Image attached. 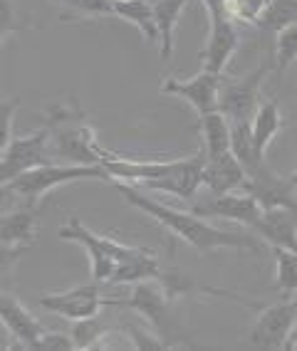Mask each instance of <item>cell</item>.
<instances>
[{"label":"cell","instance_id":"cell-1","mask_svg":"<svg viewBox=\"0 0 297 351\" xmlns=\"http://www.w3.org/2000/svg\"><path fill=\"white\" fill-rule=\"evenodd\" d=\"M114 191L124 198L132 208L146 213L152 220H156L158 226L174 235V238L184 240L198 252H213L228 247V250H248V252H260V243L255 235L248 232H230L223 228H215L206 218L196 215L193 210H176V208L166 206L161 201H154L152 195H146L141 189L132 186L124 181H112Z\"/></svg>","mask_w":297,"mask_h":351},{"label":"cell","instance_id":"cell-2","mask_svg":"<svg viewBox=\"0 0 297 351\" xmlns=\"http://www.w3.org/2000/svg\"><path fill=\"white\" fill-rule=\"evenodd\" d=\"M45 132H47V154L57 161L102 163V156L107 151L97 141L95 126L77 104L72 107L55 104L47 112Z\"/></svg>","mask_w":297,"mask_h":351},{"label":"cell","instance_id":"cell-3","mask_svg":"<svg viewBox=\"0 0 297 351\" xmlns=\"http://www.w3.org/2000/svg\"><path fill=\"white\" fill-rule=\"evenodd\" d=\"M87 178H99V181H109L107 171L102 163H50L45 161L40 166L23 171L15 176L13 181L5 183L0 191V203L5 195H18L25 201V206H38L50 191L60 189L64 183L75 181H87Z\"/></svg>","mask_w":297,"mask_h":351},{"label":"cell","instance_id":"cell-4","mask_svg":"<svg viewBox=\"0 0 297 351\" xmlns=\"http://www.w3.org/2000/svg\"><path fill=\"white\" fill-rule=\"evenodd\" d=\"M57 235L62 240L82 245L84 250H87L89 260H92V280H95V282H109L114 267H117L121 260H127L134 252V247H136V245H124L112 238H104V235H97V232L89 230L80 218L67 220V223L60 228Z\"/></svg>","mask_w":297,"mask_h":351},{"label":"cell","instance_id":"cell-5","mask_svg":"<svg viewBox=\"0 0 297 351\" xmlns=\"http://www.w3.org/2000/svg\"><path fill=\"white\" fill-rule=\"evenodd\" d=\"M297 322V300L285 297L275 304H260V314L246 337V346L260 351L290 349Z\"/></svg>","mask_w":297,"mask_h":351},{"label":"cell","instance_id":"cell-6","mask_svg":"<svg viewBox=\"0 0 297 351\" xmlns=\"http://www.w3.org/2000/svg\"><path fill=\"white\" fill-rule=\"evenodd\" d=\"M176 300L164 289V285L154 280H141V282L132 285V295L129 297H112V307H127L132 312L141 314L154 332H158L161 337L169 341L174 326H171V312H174ZM174 349H178L174 341H169Z\"/></svg>","mask_w":297,"mask_h":351},{"label":"cell","instance_id":"cell-7","mask_svg":"<svg viewBox=\"0 0 297 351\" xmlns=\"http://www.w3.org/2000/svg\"><path fill=\"white\" fill-rule=\"evenodd\" d=\"M268 67L265 62L258 64L255 69H250L248 75L238 77V80H221V87H218V112L226 114V119L233 124V121H250V117L255 114L260 104V89H263V82H265Z\"/></svg>","mask_w":297,"mask_h":351},{"label":"cell","instance_id":"cell-8","mask_svg":"<svg viewBox=\"0 0 297 351\" xmlns=\"http://www.w3.org/2000/svg\"><path fill=\"white\" fill-rule=\"evenodd\" d=\"M112 307V297H104L99 289V282L77 285L64 292H52V295H40L38 307L57 314L67 322L89 319V317H99L102 307Z\"/></svg>","mask_w":297,"mask_h":351},{"label":"cell","instance_id":"cell-9","mask_svg":"<svg viewBox=\"0 0 297 351\" xmlns=\"http://www.w3.org/2000/svg\"><path fill=\"white\" fill-rule=\"evenodd\" d=\"M209 15V38H206V47L201 52V69H209L215 75H223L226 67L233 60L238 45H241V35L238 27L226 13H206Z\"/></svg>","mask_w":297,"mask_h":351},{"label":"cell","instance_id":"cell-10","mask_svg":"<svg viewBox=\"0 0 297 351\" xmlns=\"http://www.w3.org/2000/svg\"><path fill=\"white\" fill-rule=\"evenodd\" d=\"M223 75H215L209 69H201L189 80H176V77H169V80L161 82V95H171L184 99L193 112L201 117L206 112H213L218 107V87H221Z\"/></svg>","mask_w":297,"mask_h":351},{"label":"cell","instance_id":"cell-11","mask_svg":"<svg viewBox=\"0 0 297 351\" xmlns=\"http://www.w3.org/2000/svg\"><path fill=\"white\" fill-rule=\"evenodd\" d=\"M191 210L201 218H223V220H235L241 226L253 228L255 220L260 218L263 208L255 201L253 195L246 191H230V193H211L206 201H198L191 206Z\"/></svg>","mask_w":297,"mask_h":351},{"label":"cell","instance_id":"cell-12","mask_svg":"<svg viewBox=\"0 0 297 351\" xmlns=\"http://www.w3.org/2000/svg\"><path fill=\"white\" fill-rule=\"evenodd\" d=\"M50 161V154H47V132L38 129L30 136H20L10 138L5 154L0 156V191L5 183H10L15 176H20L23 171L32 169V166H40V163Z\"/></svg>","mask_w":297,"mask_h":351},{"label":"cell","instance_id":"cell-13","mask_svg":"<svg viewBox=\"0 0 297 351\" xmlns=\"http://www.w3.org/2000/svg\"><path fill=\"white\" fill-rule=\"evenodd\" d=\"M0 324L13 339V349H35L45 326L30 314V309L13 295L0 289Z\"/></svg>","mask_w":297,"mask_h":351},{"label":"cell","instance_id":"cell-14","mask_svg":"<svg viewBox=\"0 0 297 351\" xmlns=\"http://www.w3.org/2000/svg\"><path fill=\"white\" fill-rule=\"evenodd\" d=\"M243 191L250 193L260 208H295L297 210V186L290 178H283L268 166V161L260 166L255 173H250L243 183Z\"/></svg>","mask_w":297,"mask_h":351},{"label":"cell","instance_id":"cell-15","mask_svg":"<svg viewBox=\"0 0 297 351\" xmlns=\"http://www.w3.org/2000/svg\"><path fill=\"white\" fill-rule=\"evenodd\" d=\"M203 161H206L203 149L189 158H176V163H174V169H171L169 173L156 178V181L144 183L141 189L161 191V193H171V195H176V198L189 201V198H193V195L198 193V189H201Z\"/></svg>","mask_w":297,"mask_h":351},{"label":"cell","instance_id":"cell-16","mask_svg":"<svg viewBox=\"0 0 297 351\" xmlns=\"http://www.w3.org/2000/svg\"><path fill=\"white\" fill-rule=\"evenodd\" d=\"M258 240H265L270 247H287L297 252V210L295 208H263L260 218L250 228Z\"/></svg>","mask_w":297,"mask_h":351},{"label":"cell","instance_id":"cell-17","mask_svg":"<svg viewBox=\"0 0 297 351\" xmlns=\"http://www.w3.org/2000/svg\"><path fill=\"white\" fill-rule=\"evenodd\" d=\"M243 183H246V171L230 149L215 154V156H206L201 171V186H206L209 193L243 191Z\"/></svg>","mask_w":297,"mask_h":351},{"label":"cell","instance_id":"cell-18","mask_svg":"<svg viewBox=\"0 0 297 351\" xmlns=\"http://www.w3.org/2000/svg\"><path fill=\"white\" fill-rule=\"evenodd\" d=\"M191 5V0H154V20H156L158 30V52L161 60H171L174 57V40H176L178 23L181 15Z\"/></svg>","mask_w":297,"mask_h":351},{"label":"cell","instance_id":"cell-19","mask_svg":"<svg viewBox=\"0 0 297 351\" xmlns=\"http://www.w3.org/2000/svg\"><path fill=\"white\" fill-rule=\"evenodd\" d=\"M280 132H283V112H280L278 99L260 101L255 114L250 117V138H253L255 151L263 158Z\"/></svg>","mask_w":297,"mask_h":351},{"label":"cell","instance_id":"cell-20","mask_svg":"<svg viewBox=\"0 0 297 351\" xmlns=\"http://www.w3.org/2000/svg\"><path fill=\"white\" fill-rule=\"evenodd\" d=\"M158 257L149 247H134V252L114 267L107 285H136L141 280H154L158 275Z\"/></svg>","mask_w":297,"mask_h":351},{"label":"cell","instance_id":"cell-21","mask_svg":"<svg viewBox=\"0 0 297 351\" xmlns=\"http://www.w3.org/2000/svg\"><path fill=\"white\" fill-rule=\"evenodd\" d=\"M38 235V206L15 208L0 218V245H32Z\"/></svg>","mask_w":297,"mask_h":351},{"label":"cell","instance_id":"cell-22","mask_svg":"<svg viewBox=\"0 0 297 351\" xmlns=\"http://www.w3.org/2000/svg\"><path fill=\"white\" fill-rule=\"evenodd\" d=\"M114 3V18L124 20L141 32L146 45L158 47V30L154 20V8L149 0H112Z\"/></svg>","mask_w":297,"mask_h":351},{"label":"cell","instance_id":"cell-23","mask_svg":"<svg viewBox=\"0 0 297 351\" xmlns=\"http://www.w3.org/2000/svg\"><path fill=\"white\" fill-rule=\"evenodd\" d=\"M198 132H201L206 156H215V154H223V151L230 149V121L218 109L198 117Z\"/></svg>","mask_w":297,"mask_h":351},{"label":"cell","instance_id":"cell-24","mask_svg":"<svg viewBox=\"0 0 297 351\" xmlns=\"http://www.w3.org/2000/svg\"><path fill=\"white\" fill-rule=\"evenodd\" d=\"M292 23H297V0H268L253 25L263 32L278 35Z\"/></svg>","mask_w":297,"mask_h":351},{"label":"cell","instance_id":"cell-25","mask_svg":"<svg viewBox=\"0 0 297 351\" xmlns=\"http://www.w3.org/2000/svg\"><path fill=\"white\" fill-rule=\"evenodd\" d=\"M275 252V285L285 297L297 295V252L287 247H272Z\"/></svg>","mask_w":297,"mask_h":351},{"label":"cell","instance_id":"cell-26","mask_svg":"<svg viewBox=\"0 0 297 351\" xmlns=\"http://www.w3.org/2000/svg\"><path fill=\"white\" fill-rule=\"evenodd\" d=\"M72 344L75 349H102L104 346V339L107 334L112 332L107 324H102L97 317H89V319H80V322H72Z\"/></svg>","mask_w":297,"mask_h":351},{"label":"cell","instance_id":"cell-27","mask_svg":"<svg viewBox=\"0 0 297 351\" xmlns=\"http://www.w3.org/2000/svg\"><path fill=\"white\" fill-rule=\"evenodd\" d=\"M297 60V23L287 25L275 35V72L283 75L285 69L290 67Z\"/></svg>","mask_w":297,"mask_h":351},{"label":"cell","instance_id":"cell-28","mask_svg":"<svg viewBox=\"0 0 297 351\" xmlns=\"http://www.w3.org/2000/svg\"><path fill=\"white\" fill-rule=\"evenodd\" d=\"M127 337H129V344H132V349H139V351L174 349V346H171L158 332H152V329H146V326H139V324H129L127 326Z\"/></svg>","mask_w":297,"mask_h":351},{"label":"cell","instance_id":"cell-29","mask_svg":"<svg viewBox=\"0 0 297 351\" xmlns=\"http://www.w3.org/2000/svg\"><path fill=\"white\" fill-rule=\"evenodd\" d=\"M60 5L70 8L72 13L82 15V18H114V3L112 0H55Z\"/></svg>","mask_w":297,"mask_h":351},{"label":"cell","instance_id":"cell-30","mask_svg":"<svg viewBox=\"0 0 297 351\" xmlns=\"http://www.w3.org/2000/svg\"><path fill=\"white\" fill-rule=\"evenodd\" d=\"M268 0H226V13L233 23H255Z\"/></svg>","mask_w":297,"mask_h":351},{"label":"cell","instance_id":"cell-31","mask_svg":"<svg viewBox=\"0 0 297 351\" xmlns=\"http://www.w3.org/2000/svg\"><path fill=\"white\" fill-rule=\"evenodd\" d=\"M20 107V99H0V156L5 154L10 138H13V119Z\"/></svg>","mask_w":297,"mask_h":351},{"label":"cell","instance_id":"cell-32","mask_svg":"<svg viewBox=\"0 0 297 351\" xmlns=\"http://www.w3.org/2000/svg\"><path fill=\"white\" fill-rule=\"evenodd\" d=\"M32 245H0V282L13 275L15 265L30 252Z\"/></svg>","mask_w":297,"mask_h":351},{"label":"cell","instance_id":"cell-33","mask_svg":"<svg viewBox=\"0 0 297 351\" xmlns=\"http://www.w3.org/2000/svg\"><path fill=\"white\" fill-rule=\"evenodd\" d=\"M75 344H72V337L70 334H62V332H47L45 329L43 337L38 339V344L32 351H72Z\"/></svg>","mask_w":297,"mask_h":351},{"label":"cell","instance_id":"cell-34","mask_svg":"<svg viewBox=\"0 0 297 351\" xmlns=\"http://www.w3.org/2000/svg\"><path fill=\"white\" fill-rule=\"evenodd\" d=\"M23 20L18 15V8H15V0H0V32L3 35H10V32L23 30Z\"/></svg>","mask_w":297,"mask_h":351},{"label":"cell","instance_id":"cell-35","mask_svg":"<svg viewBox=\"0 0 297 351\" xmlns=\"http://www.w3.org/2000/svg\"><path fill=\"white\" fill-rule=\"evenodd\" d=\"M295 300H297V295H295ZM290 349L297 351V322H295V332H292V339H290Z\"/></svg>","mask_w":297,"mask_h":351},{"label":"cell","instance_id":"cell-36","mask_svg":"<svg viewBox=\"0 0 297 351\" xmlns=\"http://www.w3.org/2000/svg\"><path fill=\"white\" fill-rule=\"evenodd\" d=\"M290 181H292V183H295V186H297V171H295V173L290 176Z\"/></svg>","mask_w":297,"mask_h":351},{"label":"cell","instance_id":"cell-37","mask_svg":"<svg viewBox=\"0 0 297 351\" xmlns=\"http://www.w3.org/2000/svg\"><path fill=\"white\" fill-rule=\"evenodd\" d=\"M8 38V35H3V32H0V45H3V40H5Z\"/></svg>","mask_w":297,"mask_h":351}]
</instances>
